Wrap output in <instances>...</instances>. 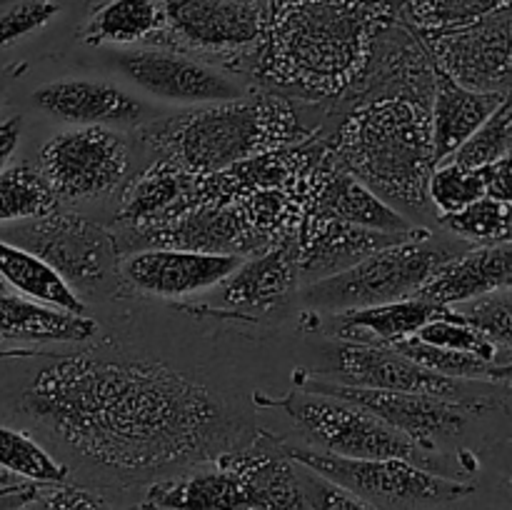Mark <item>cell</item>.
I'll return each mask as SVG.
<instances>
[{
  "label": "cell",
  "mask_w": 512,
  "mask_h": 510,
  "mask_svg": "<svg viewBox=\"0 0 512 510\" xmlns=\"http://www.w3.org/2000/svg\"><path fill=\"white\" fill-rule=\"evenodd\" d=\"M20 408L73 458L120 483L170 478L248 440L213 390L128 355L55 358L23 390Z\"/></svg>",
  "instance_id": "6da1fadb"
},
{
  "label": "cell",
  "mask_w": 512,
  "mask_h": 510,
  "mask_svg": "<svg viewBox=\"0 0 512 510\" xmlns=\"http://www.w3.org/2000/svg\"><path fill=\"white\" fill-rule=\"evenodd\" d=\"M388 20V0H273L253 73L298 98H340L363 75Z\"/></svg>",
  "instance_id": "7a4b0ae2"
},
{
  "label": "cell",
  "mask_w": 512,
  "mask_h": 510,
  "mask_svg": "<svg viewBox=\"0 0 512 510\" xmlns=\"http://www.w3.org/2000/svg\"><path fill=\"white\" fill-rule=\"evenodd\" d=\"M335 160L400 213H425L435 168L430 105L378 98L358 105L335 133Z\"/></svg>",
  "instance_id": "3957f363"
},
{
  "label": "cell",
  "mask_w": 512,
  "mask_h": 510,
  "mask_svg": "<svg viewBox=\"0 0 512 510\" xmlns=\"http://www.w3.org/2000/svg\"><path fill=\"white\" fill-rule=\"evenodd\" d=\"M305 135L293 105L280 93L200 105L145 130L148 143L158 145L165 158L198 175L223 173L258 155L298 145Z\"/></svg>",
  "instance_id": "277c9868"
},
{
  "label": "cell",
  "mask_w": 512,
  "mask_h": 510,
  "mask_svg": "<svg viewBox=\"0 0 512 510\" xmlns=\"http://www.w3.org/2000/svg\"><path fill=\"white\" fill-rule=\"evenodd\" d=\"M458 253V248L435 243L428 230H420L368 255L343 273L308 283L303 298L313 310L330 315L393 303L418 293Z\"/></svg>",
  "instance_id": "5b68a950"
},
{
  "label": "cell",
  "mask_w": 512,
  "mask_h": 510,
  "mask_svg": "<svg viewBox=\"0 0 512 510\" xmlns=\"http://www.w3.org/2000/svg\"><path fill=\"white\" fill-rule=\"evenodd\" d=\"M0 238L45 260L78 295L80 290L110 293L120 280L118 240L83 215L53 210L5 225Z\"/></svg>",
  "instance_id": "8992f818"
},
{
  "label": "cell",
  "mask_w": 512,
  "mask_h": 510,
  "mask_svg": "<svg viewBox=\"0 0 512 510\" xmlns=\"http://www.w3.org/2000/svg\"><path fill=\"white\" fill-rule=\"evenodd\" d=\"M290 458L330 483L370 500L373 505H400V508H430L455 503L475 490L473 483L445 478L405 458H343L313 448L285 445Z\"/></svg>",
  "instance_id": "52a82bcc"
},
{
  "label": "cell",
  "mask_w": 512,
  "mask_h": 510,
  "mask_svg": "<svg viewBox=\"0 0 512 510\" xmlns=\"http://www.w3.org/2000/svg\"><path fill=\"white\" fill-rule=\"evenodd\" d=\"M318 450L343 458H405L430 468L423 450L360 405L315 390H295L280 400ZM433 470V468H430Z\"/></svg>",
  "instance_id": "ba28073f"
},
{
  "label": "cell",
  "mask_w": 512,
  "mask_h": 510,
  "mask_svg": "<svg viewBox=\"0 0 512 510\" xmlns=\"http://www.w3.org/2000/svg\"><path fill=\"white\" fill-rule=\"evenodd\" d=\"M128 165V143L105 125H75L53 135L40 150V170L60 200L113 193L128 175Z\"/></svg>",
  "instance_id": "9c48e42d"
},
{
  "label": "cell",
  "mask_w": 512,
  "mask_h": 510,
  "mask_svg": "<svg viewBox=\"0 0 512 510\" xmlns=\"http://www.w3.org/2000/svg\"><path fill=\"white\" fill-rule=\"evenodd\" d=\"M165 30L160 38L185 53L255 55L268 28L273 0H160Z\"/></svg>",
  "instance_id": "30bf717a"
},
{
  "label": "cell",
  "mask_w": 512,
  "mask_h": 510,
  "mask_svg": "<svg viewBox=\"0 0 512 510\" xmlns=\"http://www.w3.org/2000/svg\"><path fill=\"white\" fill-rule=\"evenodd\" d=\"M435 68L473 90H512V0L473 25L418 33Z\"/></svg>",
  "instance_id": "8fae6325"
},
{
  "label": "cell",
  "mask_w": 512,
  "mask_h": 510,
  "mask_svg": "<svg viewBox=\"0 0 512 510\" xmlns=\"http://www.w3.org/2000/svg\"><path fill=\"white\" fill-rule=\"evenodd\" d=\"M113 63L130 83L168 103L208 105L245 95L228 73L168 45L118 50Z\"/></svg>",
  "instance_id": "7c38bea8"
},
{
  "label": "cell",
  "mask_w": 512,
  "mask_h": 510,
  "mask_svg": "<svg viewBox=\"0 0 512 510\" xmlns=\"http://www.w3.org/2000/svg\"><path fill=\"white\" fill-rule=\"evenodd\" d=\"M303 388L360 405L375 418L383 420L385 425L413 440L420 450H433L438 440L463 433L465 423H468V415L463 410L465 403L438 398V395L358 388V385H345L338 380H305Z\"/></svg>",
  "instance_id": "4fadbf2b"
},
{
  "label": "cell",
  "mask_w": 512,
  "mask_h": 510,
  "mask_svg": "<svg viewBox=\"0 0 512 510\" xmlns=\"http://www.w3.org/2000/svg\"><path fill=\"white\" fill-rule=\"evenodd\" d=\"M143 248H183L200 253L255 255L273 248L245 218L235 200H200L163 223L130 228Z\"/></svg>",
  "instance_id": "5bb4252c"
},
{
  "label": "cell",
  "mask_w": 512,
  "mask_h": 510,
  "mask_svg": "<svg viewBox=\"0 0 512 510\" xmlns=\"http://www.w3.org/2000/svg\"><path fill=\"white\" fill-rule=\"evenodd\" d=\"M330 375L338 383L358 385V388L405 390V393L438 395L458 403H465L463 383H468V380L445 378L415 363L388 343H355V340L338 345Z\"/></svg>",
  "instance_id": "9a60e30c"
},
{
  "label": "cell",
  "mask_w": 512,
  "mask_h": 510,
  "mask_svg": "<svg viewBox=\"0 0 512 510\" xmlns=\"http://www.w3.org/2000/svg\"><path fill=\"white\" fill-rule=\"evenodd\" d=\"M243 263V255L200 253L183 248H140L120 260V278L135 290L158 298L213 290Z\"/></svg>",
  "instance_id": "2e32d148"
},
{
  "label": "cell",
  "mask_w": 512,
  "mask_h": 510,
  "mask_svg": "<svg viewBox=\"0 0 512 510\" xmlns=\"http://www.w3.org/2000/svg\"><path fill=\"white\" fill-rule=\"evenodd\" d=\"M300 193H305L308 205L305 213L320 218H338L345 223L363 225V228L385 230V233H415L420 230L408 215L395 210L375 195L363 180L343 168L330 150V160H320L310 175L305 173L300 183Z\"/></svg>",
  "instance_id": "e0dca14e"
},
{
  "label": "cell",
  "mask_w": 512,
  "mask_h": 510,
  "mask_svg": "<svg viewBox=\"0 0 512 510\" xmlns=\"http://www.w3.org/2000/svg\"><path fill=\"white\" fill-rule=\"evenodd\" d=\"M420 233V230H415ZM415 233H385V230L363 228L338 218H320L303 213L298 225V265L300 280L305 285L328 275L353 268L368 255L400 243Z\"/></svg>",
  "instance_id": "ac0fdd59"
},
{
  "label": "cell",
  "mask_w": 512,
  "mask_h": 510,
  "mask_svg": "<svg viewBox=\"0 0 512 510\" xmlns=\"http://www.w3.org/2000/svg\"><path fill=\"white\" fill-rule=\"evenodd\" d=\"M215 463L238 475L250 510H310L295 460L270 435H250L245 443L218 455Z\"/></svg>",
  "instance_id": "d6986e66"
},
{
  "label": "cell",
  "mask_w": 512,
  "mask_h": 510,
  "mask_svg": "<svg viewBox=\"0 0 512 510\" xmlns=\"http://www.w3.org/2000/svg\"><path fill=\"white\" fill-rule=\"evenodd\" d=\"M33 100L40 110L73 125L120 128V125H140L148 118V105L143 100L105 80H55L35 90Z\"/></svg>",
  "instance_id": "ffe728a7"
},
{
  "label": "cell",
  "mask_w": 512,
  "mask_h": 510,
  "mask_svg": "<svg viewBox=\"0 0 512 510\" xmlns=\"http://www.w3.org/2000/svg\"><path fill=\"white\" fill-rule=\"evenodd\" d=\"M298 283V235L293 233L273 248L250 255L248 260L243 258V263L218 285V303L235 313H258L283 303Z\"/></svg>",
  "instance_id": "44dd1931"
},
{
  "label": "cell",
  "mask_w": 512,
  "mask_h": 510,
  "mask_svg": "<svg viewBox=\"0 0 512 510\" xmlns=\"http://www.w3.org/2000/svg\"><path fill=\"white\" fill-rule=\"evenodd\" d=\"M512 278V240L475 245L450 258L415 295L438 305H465L495 290L508 288Z\"/></svg>",
  "instance_id": "7402d4cb"
},
{
  "label": "cell",
  "mask_w": 512,
  "mask_h": 510,
  "mask_svg": "<svg viewBox=\"0 0 512 510\" xmlns=\"http://www.w3.org/2000/svg\"><path fill=\"white\" fill-rule=\"evenodd\" d=\"M508 93L473 90L435 68V88L430 100V133L435 165L453 158L455 150L495 113Z\"/></svg>",
  "instance_id": "603a6c76"
},
{
  "label": "cell",
  "mask_w": 512,
  "mask_h": 510,
  "mask_svg": "<svg viewBox=\"0 0 512 510\" xmlns=\"http://www.w3.org/2000/svg\"><path fill=\"white\" fill-rule=\"evenodd\" d=\"M198 183V173H190L163 155V160H158L135 180L130 193L125 195L118 220L128 228L163 223L198 203Z\"/></svg>",
  "instance_id": "cb8c5ba5"
},
{
  "label": "cell",
  "mask_w": 512,
  "mask_h": 510,
  "mask_svg": "<svg viewBox=\"0 0 512 510\" xmlns=\"http://www.w3.org/2000/svg\"><path fill=\"white\" fill-rule=\"evenodd\" d=\"M145 503L158 510H250L238 475L215 460L213 468H190L155 480Z\"/></svg>",
  "instance_id": "d4e9b609"
},
{
  "label": "cell",
  "mask_w": 512,
  "mask_h": 510,
  "mask_svg": "<svg viewBox=\"0 0 512 510\" xmlns=\"http://www.w3.org/2000/svg\"><path fill=\"white\" fill-rule=\"evenodd\" d=\"M450 310V305H438L420 295L393 300L383 305L345 310L333 315L335 335L355 343H398L413 338L425 323L440 318Z\"/></svg>",
  "instance_id": "484cf974"
},
{
  "label": "cell",
  "mask_w": 512,
  "mask_h": 510,
  "mask_svg": "<svg viewBox=\"0 0 512 510\" xmlns=\"http://www.w3.org/2000/svg\"><path fill=\"white\" fill-rule=\"evenodd\" d=\"M98 333L93 318L35 303L18 293H0V340L83 343Z\"/></svg>",
  "instance_id": "4316f807"
},
{
  "label": "cell",
  "mask_w": 512,
  "mask_h": 510,
  "mask_svg": "<svg viewBox=\"0 0 512 510\" xmlns=\"http://www.w3.org/2000/svg\"><path fill=\"white\" fill-rule=\"evenodd\" d=\"M0 278L10 290L50 308L85 315V303L45 260L0 238Z\"/></svg>",
  "instance_id": "83f0119b"
},
{
  "label": "cell",
  "mask_w": 512,
  "mask_h": 510,
  "mask_svg": "<svg viewBox=\"0 0 512 510\" xmlns=\"http://www.w3.org/2000/svg\"><path fill=\"white\" fill-rule=\"evenodd\" d=\"M165 15L160 0H108L85 25L90 45H140L160 38Z\"/></svg>",
  "instance_id": "f1b7e54d"
},
{
  "label": "cell",
  "mask_w": 512,
  "mask_h": 510,
  "mask_svg": "<svg viewBox=\"0 0 512 510\" xmlns=\"http://www.w3.org/2000/svg\"><path fill=\"white\" fill-rule=\"evenodd\" d=\"M60 198L43 170L30 163H13L0 170V225L33 220L58 210Z\"/></svg>",
  "instance_id": "f546056e"
},
{
  "label": "cell",
  "mask_w": 512,
  "mask_h": 510,
  "mask_svg": "<svg viewBox=\"0 0 512 510\" xmlns=\"http://www.w3.org/2000/svg\"><path fill=\"white\" fill-rule=\"evenodd\" d=\"M395 350L413 358L415 363L445 375V378L468 380V383H500V380H512V360H485L480 355L463 353V350L435 348V345L420 343L418 338H405L398 343H390Z\"/></svg>",
  "instance_id": "4dcf8cb0"
},
{
  "label": "cell",
  "mask_w": 512,
  "mask_h": 510,
  "mask_svg": "<svg viewBox=\"0 0 512 510\" xmlns=\"http://www.w3.org/2000/svg\"><path fill=\"white\" fill-rule=\"evenodd\" d=\"M510 0H403V13L415 33H438L473 25L498 13Z\"/></svg>",
  "instance_id": "1f68e13d"
},
{
  "label": "cell",
  "mask_w": 512,
  "mask_h": 510,
  "mask_svg": "<svg viewBox=\"0 0 512 510\" xmlns=\"http://www.w3.org/2000/svg\"><path fill=\"white\" fill-rule=\"evenodd\" d=\"M0 468L28 483L55 485L68 480V465L48 453L30 435L0 425Z\"/></svg>",
  "instance_id": "d6a6232c"
},
{
  "label": "cell",
  "mask_w": 512,
  "mask_h": 510,
  "mask_svg": "<svg viewBox=\"0 0 512 510\" xmlns=\"http://www.w3.org/2000/svg\"><path fill=\"white\" fill-rule=\"evenodd\" d=\"M440 223L455 238L475 245H495L512 240V205L483 195L475 203L450 215H440Z\"/></svg>",
  "instance_id": "836d02e7"
},
{
  "label": "cell",
  "mask_w": 512,
  "mask_h": 510,
  "mask_svg": "<svg viewBox=\"0 0 512 510\" xmlns=\"http://www.w3.org/2000/svg\"><path fill=\"white\" fill-rule=\"evenodd\" d=\"M485 195V168H468L458 160H443L428 178V200L438 215L463 210Z\"/></svg>",
  "instance_id": "e575fe53"
},
{
  "label": "cell",
  "mask_w": 512,
  "mask_h": 510,
  "mask_svg": "<svg viewBox=\"0 0 512 510\" xmlns=\"http://www.w3.org/2000/svg\"><path fill=\"white\" fill-rule=\"evenodd\" d=\"M415 338H418L420 343L435 345V348L463 350V353L480 355V358L485 360H503L500 358V350L503 348H498L483 330L475 328V325L455 308H450L445 315L425 323L423 328L415 333Z\"/></svg>",
  "instance_id": "d590c367"
},
{
  "label": "cell",
  "mask_w": 512,
  "mask_h": 510,
  "mask_svg": "<svg viewBox=\"0 0 512 510\" xmlns=\"http://www.w3.org/2000/svg\"><path fill=\"white\" fill-rule=\"evenodd\" d=\"M512 145V90L508 98L495 108V113L455 150L453 158L468 168H488L505 153H510Z\"/></svg>",
  "instance_id": "8d00e7d4"
},
{
  "label": "cell",
  "mask_w": 512,
  "mask_h": 510,
  "mask_svg": "<svg viewBox=\"0 0 512 510\" xmlns=\"http://www.w3.org/2000/svg\"><path fill=\"white\" fill-rule=\"evenodd\" d=\"M468 308L460 310L478 330H483L498 348L512 353V288L495 290L478 300L465 303Z\"/></svg>",
  "instance_id": "74e56055"
},
{
  "label": "cell",
  "mask_w": 512,
  "mask_h": 510,
  "mask_svg": "<svg viewBox=\"0 0 512 510\" xmlns=\"http://www.w3.org/2000/svg\"><path fill=\"white\" fill-rule=\"evenodd\" d=\"M58 13L55 0H0V48L45 28Z\"/></svg>",
  "instance_id": "f35d334b"
},
{
  "label": "cell",
  "mask_w": 512,
  "mask_h": 510,
  "mask_svg": "<svg viewBox=\"0 0 512 510\" xmlns=\"http://www.w3.org/2000/svg\"><path fill=\"white\" fill-rule=\"evenodd\" d=\"M300 480H303V490L305 498H308L310 510H380L378 505H373L370 500L360 498V495L330 483L323 475L313 473V470L308 468L300 475Z\"/></svg>",
  "instance_id": "ab89813d"
},
{
  "label": "cell",
  "mask_w": 512,
  "mask_h": 510,
  "mask_svg": "<svg viewBox=\"0 0 512 510\" xmlns=\"http://www.w3.org/2000/svg\"><path fill=\"white\" fill-rule=\"evenodd\" d=\"M30 505L33 510H110L108 503L88 488L65 483H55L45 493H38Z\"/></svg>",
  "instance_id": "60d3db41"
},
{
  "label": "cell",
  "mask_w": 512,
  "mask_h": 510,
  "mask_svg": "<svg viewBox=\"0 0 512 510\" xmlns=\"http://www.w3.org/2000/svg\"><path fill=\"white\" fill-rule=\"evenodd\" d=\"M485 195L512 205V150L485 168Z\"/></svg>",
  "instance_id": "b9f144b4"
},
{
  "label": "cell",
  "mask_w": 512,
  "mask_h": 510,
  "mask_svg": "<svg viewBox=\"0 0 512 510\" xmlns=\"http://www.w3.org/2000/svg\"><path fill=\"white\" fill-rule=\"evenodd\" d=\"M20 133H23V120H20L18 115L0 123V170H3L5 165H10V158H13V153L18 150Z\"/></svg>",
  "instance_id": "7bdbcfd3"
},
{
  "label": "cell",
  "mask_w": 512,
  "mask_h": 510,
  "mask_svg": "<svg viewBox=\"0 0 512 510\" xmlns=\"http://www.w3.org/2000/svg\"><path fill=\"white\" fill-rule=\"evenodd\" d=\"M38 495V488L35 483L23 485V488H15V490H0V510H20L25 505H30Z\"/></svg>",
  "instance_id": "ee69618b"
},
{
  "label": "cell",
  "mask_w": 512,
  "mask_h": 510,
  "mask_svg": "<svg viewBox=\"0 0 512 510\" xmlns=\"http://www.w3.org/2000/svg\"><path fill=\"white\" fill-rule=\"evenodd\" d=\"M23 485H28V480L18 478V475L0 468V490H15V488H23Z\"/></svg>",
  "instance_id": "f6af8a7d"
},
{
  "label": "cell",
  "mask_w": 512,
  "mask_h": 510,
  "mask_svg": "<svg viewBox=\"0 0 512 510\" xmlns=\"http://www.w3.org/2000/svg\"><path fill=\"white\" fill-rule=\"evenodd\" d=\"M0 293H10V288H8V285H5L3 278H0Z\"/></svg>",
  "instance_id": "bcb514c9"
},
{
  "label": "cell",
  "mask_w": 512,
  "mask_h": 510,
  "mask_svg": "<svg viewBox=\"0 0 512 510\" xmlns=\"http://www.w3.org/2000/svg\"><path fill=\"white\" fill-rule=\"evenodd\" d=\"M508 288H512V278H510V283H508Z\"/></svg>",
  "instance_id": "7dc6e473"
}]
</instances>
